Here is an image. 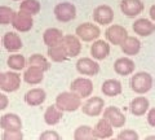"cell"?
I'll return each instance as SVG.
<instances>
[{
    "label": "cell",
    "instance_id": "6da1fadb",
    "mask_svg": "<svg viewBox=\"0 0 155 140\" xmlns=\"http://www.w3.org/2000/svg\"><path fill=\"white\" fill-rule=\"evenodd\" d=\"M129 84H130V90L133 92L138 95H145L153 88L154 79L151 74H149L147 71H138V73L130 77Z\"/></svg>",
    "mask_w": 155,
    "mask_h": 140
},
{
    "label": "cell",
    "instance_id": "7a4b0ae2",
    "mask_svg": "<svg viewBox=\"0 0 155 140\" xmlns=\"http://www.w3.org/2000/svg\"><path fill=\"white\" fill-rule=\"evenodd\" d=\"M56 105L62 112H75L81 108V97L72 91H65L56 97Z\"/></svg>",
    "mask_w": 155,
    "mask_h": 140
},
{
    "label": "cell",
    "instance_id": "3957f363",
    "mask_svg": "<svg viewBox=\"0 0 155 140\" xmlns=\"http://www.w3.org/2000/svg\"><path fill=\"white\" fill-rule=\"evenodd\" d=\"M53 13H54V17H56V20L58 22L66 23V22H70L72 20H75L76 7L70 2H62V3H58L54 7Z\"/></svg>",
    "mask_w": 155,
    "mask_h": 140
},
{
    "label": "cell",
    "instance_id": "277c9868",
    "mask_svg": "<svg viewBox=\"0 0 155 140\" xmlns=\"http://www.w3.org/2000/svg\"><path fill=\"white\" fill-rule=\"evenodd\" d=\"M75 35L83 42H94L100 38L101 30L100 27L92 22L80 23L75 29Z\"/></svg>",
    "mask_w": 155,
    "mask_h": 140
},
{
    "label": "cell",
    "instance_id": "5b68a950",
    "mask_svg": "<svg viewBox=\"0 0 155 140\" xmlns=\"http://www.w3.org/2000/svg\"><path fill=\"white\" fill-rule=\"evenodd\" d=\"M129 35H128V31L127 29L122 25H110L105 31V38L110 44L113 46H122L123 42L127 39Z\"/></svg>",
    "mask_w": 155,
    "mask_h": 140
},
{
    "label": "cell",
    "instance_id": "8992f818",
    "mask_svg": "<svg viewBox=\"0 0 155 140\" xmlns=\"http://www.w3.org/2000/svg\"><path fill=\"white\" fill-rule=\"evenodd\" d=\"M70 91L79 95L81 99H88L93 94V82L85 77L75 78L70 84Z\"/></svg>",
    "mask_w": 155,
    "mask_h": 140
},
{
    "label": "cell",
    "instance_id": "52a82bcc",
    "mask_svg": "<svg viewBox=\"0 0 155 140\" xmlns=\"http://www.w3.org/2000/svg\"><path fill=\"white\" fill-rule=\"evenodd\" d=\"M93 21L98 25L110 26L114 21V9L107 4H101L93 11Z\"/></svg>",
    "mask_w": 155,
    "mask_h": 140
},
{
    "label": "cell",
    "instance_id": "ba28073f",
    "mask_svg": "<svg viewBox=\"0 0 155 140\" xmlns=\"http://www.w3.org/2000/svg\"><path fill=\"white\" fill-rule=\"evenodd\" d=\"M105 109V101L100 96H92L81 105V110L88 117H98Z\"/></svg>",
    "mask_w": 155,
    "mask_h": 140
},
{
    "label": "cell",
    "instance_id": "9c48e42d",
    "mask_svg": "<svg viewBox=\"0 0 155 140\" xmlns=\"http://www.w3.org/2000/svg\"><path fill=\"white\" fill-rule=\"evenodd\" d=\"M76 70L78 73L87 77H94L100 73V65L97 60L91 57H81L76 61Z\"/></svg>",
    "mask_w": 155,
    "mask_h": 140
},
{
    "label": "cell",
    "instance_id": "30bf717a",
    "mask_svg": "<svg viewBox=\"0 0 155 140\" xmlns=\"http://www.w3.org/2000/svg\"><path fill=\"white\" fill-rule=\"evenodd\" d=\"M104 118L106 121H109L110 125L114 128L124 127L125 122H127L124 113L116 107H106L104 109Z\"/></svg>",
    "mask_w": 155,
    "mask_h": 140
},
{
    "label": "cell",
    "instance_id": "8fae6325",
    "mask_svg": "<svg viewBox=\"0 0 155 140\" xmlns=\"http://www.w3.org/2000/svg\"><path fill=\"white\" fill-rule=\"evenodd\" d=\"M12 26L16 31L18 32H27L30 31L32 26H34V20H32V16L27 14L22 11H18L14 13V17H13V21H12Z\"/></svg>",
    "mask_w": 155,
    "mask_h": 140
},
{
    "label": "cell",
    "instance_id": "7c38bea8",
    "mask_svg": "<svg viewBox=\"0 0 155 140\" xmlns=\"http://www.w3.org/2000/svg\"><path fill=\"white\" fill-rule=\"evenodd\" d=\"M145 9V5L141 0H122L120 2V11L124 16L134 18L140 16Z\"/></svg>",
    "mask_w": 155,
    "mask_h": 140
},
{
    "label": "cell",
    "instance_id": "4fadbf2b",
    "mask_svg": "<svg viewBox=\"0 0 155 140\" xmlns=\"http://www.w3.org/2000/svg\"><path fill=\"white\" fill-rule=\"evenodd\" d=\"M132 29L133 32L137 34L138 36L147 38L155 32V22L149 20V18H138L133 22Z\"/></svg>",
    "mask_w": 155,
    "mask_h": 140
},
{
    "label": "cell",
    "instance_id": "5bb4252c",
    "mask_svg": "<svg viewBox=\"0 0 155 140\" xmlns=\"http://www.w3.org/2000/svg\"><path fill=\"white\" fill-rule=\"evenodd\" d=\"M62 46L67 52V56L69 59L71 57H76L80 55L81 52V40L78 38L76 35H71V34H67L64 36V40H62Z\"/></svg>",
    "mask_w": 155,
    "mask_h": 140
},
{
    "label": "cell",
    "instance_id": "9a60e30c",
    "mask_svg": "<svg viewBox=\"0 0 155 140\" xmlns=\"http://www.w3.org/2000/svg\"><path fill=\"white\" fill-rule=\"evenodd\" d=\"M134 69H136L134 61L128 56L119 57V59L114 62V71L118 75H122V77L130 75L134 73Z\"/></svg>",
    "mask_w": 155,
    "mask_h": 140
},
{
    "label": "cell",
    "instance_id": "2e32d148",
    "mask_svg": "<svg viewBox=\"0 0 155 140\" xmlns=\"http://www.w3.org/2000/svg\"><path fill=\"white\" fill-rule=\"evenodd\" d=\"M0 128L4 131H21L22 130V121L14 113H7L0 118Z\"/></svg>",
    "mask_w": 155,
    "mask_h": 140
},
{
    "label": "cell",
    "instance_id": "e0dca14e",
    "mask_svg": "<svg viewBox=\"0 0 155 140\" xmlns=\"http://www.w3.org/2000/svg\"><path fill=\"white\" fill-rule=\"evenodd\" d=\"M21 87V75L17 71H7L4 75V82L0 86V88L4 92H16V91Z\"/></svg>",
    "mask_w": 155,
    "mask_h": 140
},
{
    "label": "cell",
    "instance_id": "ac0fdd59",
    "mask_svg": "<svg viewBox=\"0 0 155 140\" xmlns=\"http://www.w3.org/2000/svg\"><path fill=\"white\" fill-rule=\"evenodd\" d=\"M91 55L92 59L97 61L105 60L110 55V43L107 40H94L93 44L91 46Z\"/></svg>",
    "mask_w": 155,
    "mask_h": 140
},
{
    "label": "cell",
    "instance_id": "d6986e66",
    "mask_svg": "<svg viewBox=\"0 0 155 140\" xmlns=\"http://www.w3.org/2000/svg\"><path fill=\"white\" fill-rule=\"evenodd\" d=\"M64 32H62L60 29L57 27H49L47 29L43 34V42L47 47H56L62 44V40H64Z\"/></svg>",
    "mask_w": 155,
    "mask_h": 140
},
{
    "label": "cell",
    "instance_id": "ffe728a7",
    "mask_svg": "<svg viewBox=\"0 0 155 140\" xmlns=\"http://www.w3.org/2000/svg\"><path fill=\"white\" fill-rule=\"evenodd\" d=\"M150 103L145 96H137L129 104V110L134 117H142L149 112Z\"/></svg>",
    "mask_w": 155,
    "mask_h": 140
},
{
    "label": "cell",
    "instance_id": "44dd1931",
    "mask_svg": "<svg viewBox=\"0 0 155 140\" xmlns=\"http://www.w3.org/2000/svg\"><path fill=\"white\" fill-rule=\"evenodd\" d=\"M2 43H3L4 48H5L8 52H18L23 47L21 36L16 32H12V31L4 34Z\"/></svg>",
    "mask_w": 155,
    "mask_h": 140
},
{
    "label": "cell",
    "instance_id": "7402d4cb",
    "mask_svg": "<svg viewBox=\"0 0 155 140\" xmlns=\"http://www.w3.org/2000/svg\"><path fill=\"white\" fill-rule=\"evenodd\" d=\"M47 99V92L43 88H31L25 94V101L30 107H39Z\"/></svg>",
    "mask_w": 155,
    "mask_h": 140
},
{
    "label": "cell",
    "instance_id": "603a6c76",
    "mask_svg": "<svg viewBox=\"0 0 155 140\" xmlns=\"http://www.w3.org/2000/svg\"><path fill=\"white\" fill-rule=\"evenodd\" d=\"M120 48H122V52L125 56L132 57L140 53V51H141V42L136 36H128L123 42V44L120 46Z\"/></svg>",
    "mask_w": 155,
    "mask_h": 140
},
{
    "label": "cell",
    "instance_id": "cb8c5ba5",
    "mask_svg": "<svg viewBox=\"0 0 155 140\" xmlns=\"http://www.w3.org/2000/svg\"><path fill=\"white\" fill-rule=\"evenodd\" d=\"M43 79H44V71L35 66H28L25 70V73H23V80L27 84H31V86L40 84Z\"/></svg>",
    "mask_w": 155,
    "mask_h": 140
},
{
    "label": "cell",
    "instance_id": "d4e9b609",
    "mask_svg": "<svg viewBox=\"0 0 155 140\" xmlns=\"http://www.w3.org/2000/svg\"><path fill=\"white\" fill-rule=\"evenodd\" d=\"M101 91L105 96H109V97H115V96H119L123 91L122 83L118 79H107L105 80L102 86H101Z\"/></svg>",
    "mask_w": 155,
    "mask_h": 140
},
{
    "label": "cell",
    "instance_id": "484cf974",
    "mask_svg": "<svg viewBox=\"0 0 155 140\" xmlns=\"http://www.w3.org/2000/svg\"><path fill=\"white\" fill-rule=\"evenodd\" d=\"M94 131L98 139H110L114 134V127L110 125L109 121H106L104 117L101 118L94 126Z\"/></svg>",
    "mask_w": 155,
    "mask_h": 140
},
{
    "label": "cell",
    "instance_id": "4316f807",
    "mask_svg": "<svg viewBox=\"0 0 155 140\" xmlns=\"http://www.w3.org/2000/svg\"><path fill=\"white\" fill-rule=\"evenodd\" d=\"M62 117H64V112L54 104L47 108L44 113V122L48 126H54V125H57L62 119Z\"/></svg>",
    "mask_w": 155,
    "mask_h": 140
},
{
    "label": "cell",
    "instance_id": "83f0119b",
    "mask_svg": "<svg viewBox=\"0 0 155 140\" xmlns=\"http://www.w3.org/2000/svg\"><path fill=\"white\" fill-rule=\"evenodd\" d=\"M74 140H98V138H97L93 127L83 125V126L76 127L74 131Z\"/></svg>",
    "mask_w": 155,
    "mask_h": 140
},
{
    "label": "cell",
    "instance_id": "f1b7e54d",
    "mask_svg": "<svg viewBox=\"0 0 155 140\" xmlns=\"http://www.w3.org/2000/svg\"><path fill=\"white\" fill-rule=\"evenodd\" d=\"M49 60L53 62H65L69 56H67V52L64 48V46H56V47H48V52H47Z\"/></svg>",
    "mask_w": 155,
    "mask_h": 140
},
{
    "label": "cell",
    "instance_id": "f546056e",
    "mask_svg": "<svg viewBox=\"0 0 155 140\" xmlns=\"http://www.w3.org/2000/svg\"><path fill=\"white\" fill-rule=\"evenodd\" d=\"M28 66H35V67H39V69H41L43 71H47L51 69V64L49 61L47 60L45 56H43L40 53H34L28 57Z\"/></svg>",
    "mask_w": 155,
    "mask_h": 140
},
{
    "label": "cell",
    "instance_id": "4dcf8cb0",
    "mask_svg": "<svg viewBox=\"0 0 155 140\" xmlns=\"http://www.w3.org/2000/svg\"><path fill=\"white\" fill-rule=\"evenodd\" d=\"M41 9V4L39 0H22L19 4V11L25 12L30 16H35L40 12Z\"/></svg>",
    "mask_w": 155,
    "mask_h": 140
},
{
    "label": "cell",
    "instance_id": "1f68e13d",
    "mask_svg": "<svg viewBox=\"0 0 155 140\" xmlns=\"http://www.w3.org/2000/svg\"><path fill=\"white\" fill-rule=\"evenodd\" d=\"M7 65L14 71L23 70L25 66H26V59L23 57V55H18V53L11 55L7 60Z\"/></svg>",
    "mask_w": 155,
    "mask_h": 140
},
{
    "label": "cell",
    "instance_id": "d6a6232c",
    "mask_svg": "<svg viewBox=\"0 0 155 140\" xmlns=\"http://www.w3.org/2000/svg\"><path fill=\"white\" fill-rule=\"evenodd\" d=\"M14 12L11 7L7 5H0V25H12Z\"/></svg>",
    "mask_w": 155,
    "mask_h": 140
},
{
    "label": "cell",
    "instance_id": "836d02e7",
    "mask_svg": "<svg viewBox=\"0 0 155 140\" xmlns=\"http://www.w3.org/2000/svg\"><path fill=\"white\" fill-rule=\"evenodd\" d=\"M119 140H140L138 134L132 128H124L118 135Z\"/></svg>",
    "mask_w": 155,
    "mask_h": 140
},
{
    "label": "cell",
    "instance_id": "e575fe53",
    "mask_svg": "<svg viewBox=\"0 0 155 140\" xmlns=\"http://www.w3.org/2000/svg\"><path fill=\"white\" fill-rule=\"evenodd\" d=\"M39 140H61V136L54 130H45L40 134Z\"/></svg>",
    "mask_w": 155,
    "mask_h": 140
},
{
    "label": "cell",
    "instance_id": "d590c367",
    "mask_svg": "<svg viewBox=\"0 0 155 140\" xmlns=\"http://www.w3.org/2000/svg\"><path fill=\"white\" fill-rule=\"evenodd\" d=\"M2 140H23L22 131H4Z\"/></svg>",
    "mask_w": 155,
    "mask_h": 140
},
{
    "label": "cell",
    "instance_id": "8d00e7d4",
    "mask_svg": "<svg viewBox=\"0 0 155 140\" xmlns=\"http://www.w3.org/2000/svg\"><path fill=\"white\" fill-rule=\"evenodd\" d=\"M147 123L151 127H155V108L149 109V112H147Z\"/></svg>",
    "mask_w": 155,
    "mask_h": 140
},
{
    "label": "cell",
    "instance_id": "74e56055",
    "mask_svg": "<svg viewBox=\"0 0 155 140\" xmlns=\"http://www.w3.org/2000/svg\"><path fill=\"white\" fill-rule=\"evenodd\" d=\"M9 105V99L8 96H5L4 94H0V110L7 109Z\"/></svg>",
    "mask_w": 155,
    "mask_h": 140
},
{
    "label": "cell",
    "instance_id": "f35d334b",
    "mask_svg": "<svg viewBox=\"0 0 155 140\" xmlns=\"http://www.w3.org/2000/svg\"><path fill=\"white\" fill-rule=\"evenodd\" d=\"M149 14H150V20H151L153 22H155V4L151 5V8H150Z\"/></svg>",
    "mask_w": 155,
    "mask_h": 140
},
{
    "label": "cell",
    "instance_id": "ab89813d",
    "mask_svg": "<svg viewBox=\"0 0 155 140\" xmlns=\"http://www.w3.org/2000/svg\"><path fill=\"white\" fill-rule=\"evenodd\" d=\"M4 75H5V73H2V71H0V86H2L3 82H4Z\"/></svg>",
    "mask_w": 155,
    "mask_h": 140
},
{
    "label": "cell",
    "instance_id": "60d3db41",
    "mask_svg": "<svg viewBox=\"0 0 155 140\" xmlns=\"http://www.w3.org/2000/svg\"><path fill=\"white\" fill-rule=\"evenodd\" d=\"M143 140H155V135H149V136H146Z\"/></svg>",
    "mask_w": 155,
    "mask_h": 140
},
{
    "label": "cell",
    "instance_id": "b9f144b4",
    "mask_svg": "<svg viewBox=\"0 0 155 140\" xmlns=\"http://www.w3.org/2000/svg\"><path fill=\"white\" fill-rule=\"evenodd\" d=\"M106 140H119L118 138H110V139H106Z\"/></svg>",
    "mask_w": 155,
    "mask_h": 140
},
{
    "label": "cell",
    "instance_id": "7bdbcfd3",
    "mask_svg": "<svg viewBox=\"0 0 155 140\" xmlns=\"http://www.w3.org/2000/svg\"><path fill=\"white\" fill-rule=\"evenodd\" d=\"M13 2H22V0H13Z\"/></svg>",
    "mask_w": 155,
    "mask_h": 140
}]
</instances>
